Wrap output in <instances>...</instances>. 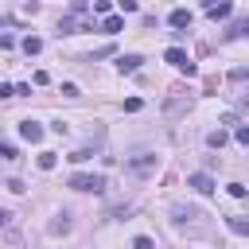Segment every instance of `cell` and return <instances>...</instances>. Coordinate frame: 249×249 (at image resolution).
<instances>
[{"label":"cell","mask_w":249,"mask_h":249,"mask_svg":"<svg viewBox=\"0 0 249 249\" xmlns=\"http://www.w3.org/2000/svg\"><path fill=\"white\" fill-rule=\"evenodd\" d=\"M66 187L86 191V195H101V191H105V175H97V171H74V175L66 179Z\"/></svg>","instance_id":"obj_1"},{"label":"cell","mask_w":249,"mask_h":249,"mask_svg":"<svg viewBox=\"0 0 249 249\" xmlns=\"http://www.w3.org/2000/svg\"><path fill=\"white\" fill-rule=\"evenodd\" d=\"M163 62H171V66H175L179 74H187V78H195V74H198V66L187 58V51H183V47H167V51H163Z\"/></svg>","instance_id":"obj_2"},{"label":"cell","mask_w":249,"mask_h":249,"mask_svg":"<svg viewBox=\"0 0 249 249\" xmlns=\"http://www.w3.org/2000/svg\"><path fill=\"white\" fill-rule=\"evenodd\" d=\"M187 109H191V93L171 89V93H167V101H163V117H179V113H187Z\"/></svg>","instance_id":"obj_3"},{"label":"cell","mask_w":249,"mask_h":249,"mask_svg":"<svg viewBox=\"0 0 249 249\" xmlns=\"http://www.w3.org/2000/svg\"><path fill=\"white\" fill-rule=\"evenodd\" d=\"M187 187H195L198 195H214V191H218V183L210 179V171H195V175H187Z\"/></svg>","instance_id":"obj_4"},{"label":"cell","mask_w":249,"mask_h":249,"mask_svg":"<svg viewBox=\"0 0 249 249\" xmlns=\"http://www.w3.org/2000/svg\"><path fill=\"white\" fill-rule=\"evenodd\" d=\"M191 19H195V16H191V8H171V16H167V23H171L179 35H187L183 27H191Z\"/></svg>","instance_id":"obj_5"},{"label":"cell","mask_w":249,"mask_h":249,"mask_svg":"<svg viewBox=\"0 0 249 249\" xmlns=\"http://www.w3.org/2000/svg\"><path fill=\"white\" fill-rule=\"evenodd\" d=\"M19 136H23L27 144H39V140H43V124H39V121H19Z\"/></svg>","instance_id":"obj_6"},{"label":"cell","mask_w":249,"mask_h":249,"mask_svg":"<svg viewBox=\"0 0 249 249\" xmlns=\"http://www.w3.org/2000/svg\"><path fill=\"white\" fill-rule=\"evenodd\" d=\"M140 62H144V54H117V70L121 74H136Z\"/></svg>","instance_id":"obj_7"},{"label":"cell","mask_w":249,"mask_h":249,"mask_svg":"<svg viewBox=\"0 0 249 249\" xmlns=\"http://www.w3.org/2000/svg\"><path fill=\"white\" fill-rule=\"evenodd\" d=\"M245 35H249V19H233V23L226 27L222 39H245Z\"/></svg>","instance_id":"obj_8"},{"label":"cell","mask_w":249,"mask_h":249,"mask_svg":"<svg viewBox=\"0 0 249 249\" xmlns=\"http://www.w3.org/2000/svg\"><path fill=\"white\" fill-rule=\"evenodd\" d=\"M230 12H233V4H226V0H222V4H206V16H210V19H226Z\"/></svg>","instance_id":"obj_9"},{"label":"cell","mask_w":249,"mask_h":249,"mask_svg":"<svg viewBox=\"0 0 249 249\" xmlns=\"http://www.w3.org/2000/svg\"><path fill=\"white\" fill-rule=\"evenodd\" d=\"M35 163H39V171H54L58 167V152H39Z\"/></svg>","instance_id":"obj_10"},{"label":"cell","mask_w":249,"mask_h":249,"mask_svg":"<svg viewBox=\"0 0 249 249\" xmlns=\"http://www.w3.org/2000/svg\"><path fill=\"white\" fill-rule=\"evenodd\" d=\"M121 27H124V19H121V16H105V19H101V31H105V35H117Z\"/></svg>","instance_id":"obj_11"},{"label":"cell","mask_w":249,"mask_h":249,"mask_svg":"<svg viewBox=\"0 0 249 249\" xmlns=\"http://www.w3.org/2000/svg\"><path fill=\"white\" fill-rule=\"evenodd\" d=\"M226 140H230V132H226V128H210V132H206V144H210V148H222Z\"/></svg>","instance_id":"obj_12"},{"label":"cell","mask_w":249,"mask_h":249,"mask_svg":"<svg viewBox=\"0 0 249 249\" xmlns=\"http://www.w3.org/2000/svg\"><path fill=\"white\" fill-rule=\"evenodd\" d=\"M226 226H230L233 233H241V237H249V218H226Z\"/></svg>","instance_id":"obj_13"},{"label":"cell","mask_w":249,"mask_h":249,"mask_svg":"<svg viewBox=\"0 0 249 249\" xmlns=\"http://www.w3.org/2000/svg\"><path fill=\"white\" fill-rule=\"evenodd\" d=\"M128 167H136V171H148V167H156V156H136V160H128Z\"/></svg>","instance_id":"obj_14"},{"label":"cell","mask_w":249,"mask_h":249,"mask_svg":"<svg viewBox=\"0 0 249 249\" xmlns=\"http://www.w3.org/2000/svg\"><path fill=\"white\" fill-rule=\"evenodd\" d=\"M23 51H27V54H39V51H43V39H39V35H27V39H23Z\"/></svg>","instance_id":"obj_15"},{"label":"cell","mask_w":249,"mask_h":249,"mask_svg":"<svg viewBox=\"0 0 249 249\" xmlns=\"http://www.w3.org/2000/svg\"><path fill=\"white\" fill-rule=\"evenodd\" d=\"M47 230H51V233H66V230H70V218H66V214H58V218H54Z\"/></svg>","instance_id":"obj_16"},{"label":"cell","mask_w":249,"mask_h":249,"mask_svg":"<svg viewBox=\"0 0 249 249\" xmlns=\"http://www.w3.org/2000/svg\"><path fill=\"white\" fill-rule=\"evenodd\" d=\"M109 54H117V47H113V43H105V47H97V51L89 54V62H97V58H109Z\"/></svg>","instance_id":"obj_17"},{"label":"cell","mask_w":249,"mask_h":249,"mask_svg":"<svg viewBox=\"0 0 249 249\" xmlns=\"http://www.w3.org/2000/svg\"><path fill=\"white\" fill-rule=\"evenodd\" d=\"M89 156H93V148H78V152H70L66 160H70V163H86Z\"/></svg>","instance_id":"obj_18"},{"label":"cell","mask_w":249,"mask_h":249,"mask_svg":"<svg viewBox=\"0 0 249 249\" xmlns=\"http://www.w3.org/2000/svg\"><path fill=\"white\" fill-rule=\"evenodd\" d=\"M93 12L105 19V16H113V4H109V0H93Z\"/></svg>","instance_id":"obj_19"},{"label":"cell","mask_w":249,"mask_h":249,"mask_svg":"<svg viewBox=\"0 0 249 249\" xmlns=\"http://www.w3.org/2000/svg\"><path fill=\"white\" fill-rule=\"evenodd\" d=\"M230 82H249V66H233L230 70Z\"/></svg>","instance_id":"obj_20"},{"label":"cell","mask_w":249,"mask_h":249,"mask_svg":"<svg viewBox=\"0 0 249 249\" xmlns=\"http://www.w3.org/2000/svg\"><path fill=\"white\" fill-rule=\"evenodd\" d=\"M0 156H4L8 163H16V160H19V152H16V144H4V148H0Z\"/></svg>","instance_id":"obj_21"},{"label":"cell","mask_w":249,"mask_h":249,"mask_svg":"<svg viewBox=\"0 0 249 249\" xmlns=\"http://www.w3.org/2000/svg\"><path fill=\"white\" fill-rule=\"evenodd\" d=\"M233 136H237V144H245V148H249V124H237V132H233Z\"/></svg>","instance_id":"obj_22"},{"label":"cell","mask_w":249,"mask_h":249,"mask_svg":"<svg viewBox=\"0 0 249 249\" xmlns=\"http://www.w3.org/2000/svg\"><path fill=\"white\" fill-rule=\"evenodd\" d=\"M132 249H156L152 237H132Z\"/></svg>","instance_id":"obj_23"},{"label":"cell","mask_w":249,"mask_h":249,"mask_svg":"<svg viewBox=\"0 0 249 249\" xmlns=\"http://www.w3.org/2000/svg\"><path fill=\"white\" fill-rule=\"evenodd\" d=\"M86 8H89L86 0H74V4H70V16H86Z\"/></svg>","instance_id":"obj_24"},{"label":"cell","mask_w":249,"mask_h":249,"mask_svg":"<svg viewBox=\"0 0 249 249\" xmlns=\"http://www.w3.org/2000/svg\"><path fill=\"white\" fill-rule=\"evenodd\" d=\"M62 97H78V86L74 82H62Z\"/></svg>","instance_id":"obj_25"},{"label":"cell","mask_w":249,"mask_h":249,"mask_svg":"<svg viewBox=\"0 0 249 249\" xmlns=\"http://www.w3.org/2000/svg\"><path fill=\"white\" fill-rule=\"evenodd\" d=\"M140 105H144L140 97H128V101H124V109H128V113H140Z\"/></svg>","instance_id":"obj_26"},{"label":"cell","mask_w":249,"mask_h":249,"mask_svg":"<svg viewBox=\"0 0 249 249\" xmlns=\"http://www.w3.org/2000/svg\"><path fill=\"white\" fill-rule=\"evenodd\" d=\"M4 187H8V191H12V195H23V183H19V179H8V183H4Z\"/></svg>","instance_id":"obj_27"},{"label":"cell","mask_w":249,"mask_h":249,"mask_svg":"<svg viewBox=\"0 0 249 249\" xmlns=\"http://www.w3.org/2000/svg\"><path fill=\"white\" fill-rule=\"evenodd\" d=\"M230 195L233 198H245V183H230Z\"/></svg>","instance_id":"obj_28"}]
</instances>
